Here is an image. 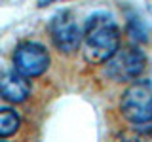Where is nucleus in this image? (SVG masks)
Wrapping results in <instances>:
<instances>
[{"instance_id":"3","label":"nucleus","mask_w":152,"mask_h":142,"mask_svg":"<svg viewBox=\"0 0 152 142\" xmlns=\"http://www.w3.org/2000/svg\"><path fill=\"white\" fill-rule=\"evenodd\" d=\"M146 66V55L139 46H126L116 49L110 59L104 63V74L114 82H133L142 74Z\"/></svg>"},{"instance_id":"1","label":"nucleus","mask_w":152,"mask_h":142,"mask_svg":"<svg viewBox=\"0 0 152 142\" xmlns=\"http://www.w3.org/2000/svg\"><path fill=\"white\" fill-rule=\"evenodd\" d=\"M120 44L118 25L107 12H95L86 19L82 30L84 59L91 64H104Z\"/></svg>"},{"instance_id":"5","label":"nucleus","mask_w":152,"mask_h":142,"mask_svg":"<svg viewBox=\"0 0 152 142\" xmlns=\"http://www.w3.org/2000/svg\"><path fill=\"white\" fill-rule=\"evenodd\" d=\"M48 30H50V38L53 46L65 55L74 53L82 46V30L69 9H59L51 17Z\"/></svg>"},{"instance_id":"6","label":"nucleus","mask_w":152,"mask_h":142,"mask_svg":"<svg viewBox=\"0 0 152 142\" xmlns=\"http://www.w3.org/2000/svg\"><path fill=\"white\" fill-rule=\"evenodd\" d=\"M31 82L15 68L0 72V97L12 104H21L31 97Z\"/></svg>"},{"instance_id":"10","label":"nucleus","mask_w":152,"mask_h":142,"mask_svg":"<svg viewBox=\"0 0 152 142\" xmlns=\"http://www.w3.org/2000/svg\"><path fill=\"white\" fill-rule=\"evenodd\" d=\"M145 2H146V9L152 13V0H145Z\"/></svg>"},{"instance_id":"9","label":"nucleus","mask_w":152,"mask_h":142,"mask_svg":"<svg viewBox=\"0 0 152 142\" xmlns=\"http://www.w3.org/2000/svg\"><path fill=\"white\" fill-rule=\"evenodd\" d=\"M55 2H63V0H38V6L44 8V6H50V4H55Z\"/></svg>"},{"instance_id":"7","label":"nucleus","mask_w":152,"mask_h":142,"mask_svg":"<svg viewBox=\"0 0 152 142\" xmlns=\"http://www.w3.org/2000/svg\"><path fill=\"white\" fill-rule=\"evenodd\" d=\"M21 117L13 108H0V138H10L19 131Z\"/></svg>"},{"instance_id":"8","label":"nucleus","mask_w":152,"mask_h":142,"mask_svg":"<svg viewBox=\"0 0 152 142\" xmlns=\"http://www.w3.org/2000/svg\"><path fill=\"white\" fill-rule=\"evenodd\" d=\"M127 32H129V38H133L137 44L148 42V28L141 21L139 15H133V17L127 19Z\"/></svg>"},{"instance_id":"4","label":"nucleus","mask_w":152,"mask_h":142,"mask_svg":"<svg viewBox=\"0 0 152 142\" xmlns=\"http://www.w3.org/2000/svg\"><path fill=\"white\" fill-rule=\"evenodd\" d=\"M13 68L17 70L19 74H23L25 78H38L50 68V63H51V57H50V51L46 49L42 44L38 42H21L15 51H13Z\"/></svg>"},{"instance_id":"2","label":"nucleus","mask_w":152,"mask_h":142,"mask_svg":"<svg viewBox=\"0 0 152 142\" xmlns=\"http://www.w3.org/2000/svg\"><path fill=\"white\" fill-rule=\"evenodd\" d=\"M120 112L133 125L152 123V80L133 82L124 91L120 101Z\"/></svg>"}]
</instances>
